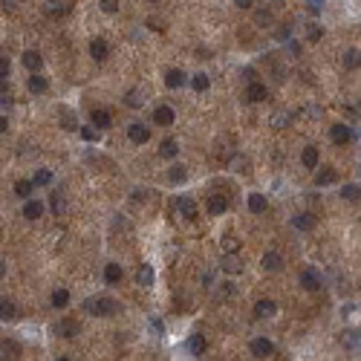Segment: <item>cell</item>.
Wrapping results in <instances>:
<instances>
[{
  "mask_svg": "<svg viewBox=\"0 0 361 361\" xmlns=\"http://www.w3.org/2000/svg\"><path fill=\"white\" fill-rule=\"evenodd\" d=\"M280 266H283V257H280L278 252H266V255H263V269H266V272H278Z\"/></svg>",
  "mask_w": 361,
  "mask_h": 361,
  "instance_id": "cell-15",
  "label": "cell"
},
{
  "mask_svg": "<svg viewBox=\"0 0 361 361\" xmlns=\"http://www.w3.org/2000/svg\"><path fill=\"white\" fill-rule=\"evenodd\" d=\"M81 139H87V142H95V139H98V133H95V128H81Z\"/></svg>",
  "mask_w": 361,
  "mask_h": 361,
  "instance_id": "cell-46",
  "label": "cell"
},
{
  "mask_svg": "<svg viewBox=\"0 0 361 361\" xmlns=\"http://www.w3.org/2000/svg\"><path fill=\"white\" fill-rule=\"evenodd\" d=\"M90 118H93V125L98 130H107L110 125H113V116H110L107 110H93V116H90Z\"/></svg>",
  "mask_w": 361,
  "mask_h": 361,
  "instance_id": "cell-14",
  "label": "cell"
},
{
  "mask_svg": "<svg viewBox=\"0 0 361 361\" xmlns=\"http://www.w3.org/2000/svg\"><path fill=\"white\" fill-rule=\"evenodd\" d=\"M153 125H159V128H168V125H174V110L168 104L156 107V113H153Z\"/></svg>",
  "mask_w": 361,
  "mask_h": 361,
  "instance_id": "cell-6",
  "label": "cell"
},
{
  "mask_svg": "<svg viewBox=\"0 0 361 361\" xmlns=\"http://www.w3.org/2000/svg\"><path fill=\"white\" fill-rule=\"evenodd\" d=\"M341 197L349 199V202H355L358 199V185H344V191H341Z\"/></svg>",
  "mask_w": 361,
  "mask_h": 361,
  "instance_id": "cell-40",
  "label": "cell"
},
{
  "mask_svg": "<svg viewBox=\"0 0 361 361\" xmlns=\"http://www.w3.org/2000/svg\"><path fill=\"white\" fill-rule=\"evenodd\" d=\"M222 249H225V255H228V252H237V249H240V240H237V237H231V234H228V237H225V240H222Z\"/></svg>",
  "mask_w": 361,
  "mask_h": 361,
  "instance_id": "cell-42",
  "label": "cell"
},
{
  "mask_svg": "<svg viewBox=\"0 0 361 361\" xmlns=\"http://www.w3.org/2000/svg\"><path fill=\"white\" fill-rule=\"evenodd\" d=\"M67 303H70V292L67 289H55L52 292V306H55V309H64Z\"/></svg>",
  "mask_w": 361,
  "mask_h": 361,
  "instance_id": "cell-26",
  "label": "cell"
},
{
  "mask_svg": "<svg viewBox=\"0 0 361 361\" xmlns=\"http://www.w3.org/2000/svg\"><path fill=\"white\" fill-rule=\"evenodd\" d=\"M249 349H252V355H257V358H266V355L275 352V347H272V341H269V338H255Z\"/></svg>",
  "mask_w": 361,
  "mask_h": 361,
  "instance_id": "cell-5",
  "label": "cell"
},
{
  "mask_svg": "<svg viewBox=\"0 0 361 361\" xmlns=\"http://www.w3.org/2000/svg\"><path fill=\"white\" fill-rule=\"evenodd\" d=\"M49 182H52V174H49V171H38L35 174V179H32V185H49Z\"/></svg>",
  "mask_w": 361,
  "mask_h": 361,
  "instance_id": "cell-39",
  "label": "cell"
},
{
  "mask_svg": "<svg viewBox=\"0 0 361 361\" xmlns=\"http://www.w3.org/2000/svg\"><path fill=\"white\" fill-rule=\"evenodd\" d=\"M249 211H252V214H263V211H266V197H263V194H252V197H249Z\"/></svg>",
  "mask_w": 361,
  "mask_h": 361,
  "instance_id": "cell-22",
  "label": "cell"
},
{
  "mask_svg": "<svg viewBox=\"0 0 361 361\" xmlns=\"http://www.w3.org/2000/svg\"><path fill=\"white\" fill-rule=\"evenodd\" d=\"M153 3H159V0H153Z\"/></svg>",
  "mask_w": 361,
  "mask_h": 361,
  "instance_id": "cell-53",
  "label": "cell"
},
{
  "mask_svg": "<svg viewBox=\"0 0 361 361\" xmlns=\"http://www.w3.org/2000/svg\"><path fill=\"white\" fill-rule=\"evenodd\" d=\"M55 329H61L67 338H75V335H78V324H75V321H61Z\"/></svg>",
  "mask_w": 361,
  "mask_h": 361,
  "instance_id": "cell-34",
  "label": "cell"
},
{
  "mask_svg": "<svg viewBox=\"0 0 361 361\" xmlns=\"http://www.w3.org/2000/svg\"><path fill=\"white\" fill-rule=\"evenodd\" d=\"M6 128H9V122H6V118L0 116V133H3V130H6Z\"/></svg>",
  "mask_w": 361,
  "mask_h": 361,
  "instance_id": "cell-51",
  "label": "cell"
},
{
  "mask_svg": "<svg viewBox=\"0 0 361 361\" xmlns=\"http://www.w3.org/2000/svg\"><path fill=\"white\" fill-rule=\"evenodd\" d=\"M292 225H295L298 231H309L315 225V220H312V214H295V217H292Z\"/></svg>",
  "mask_w": 361,
  "mask_h": 361,
  "instance_id": "cell-16",
  "label": "cell"
},
{
  "mask_svg": "<svg viewBox=\"0 0 361 361\" xmlns=\"http://www.w3.org/2000/svg\"><path fill=\"white\" fill-rule=\"evenodd\" d=\"M309 6H312V12H321V9H324V0H309Z\"/></svg>",
  "mask_w": 361,
  "mask_h": 361,
  "instance_id": "cell-49",
  "label": "cell"
},
{
  "mask_svg": "<svg viewBox=\"0 0 361 361\" xmlns=\"http://www.w3.org/2000/svg\"><path fill=\"white\" fill-rule=\"evenodd\" d=\"M352 130L347 128V125H332V130H329V139L335 142V145H347V142H352Z\"/></svg>",
  "mask_w": 361,
  "mask_h": 361,
  "instance_id": "cell-4",
  "label": "cell"
},
{
  "mask_svg": "<svg viewBox=\"0 0 361 361\" xmlns=\"http://www.w3.org/2000/svg\"><path fill=\"white\" fill-rule=\"evenodd\" d=\"M128 136H130V142H133V145H145V142L151 139V130L145 128L142 122H133V125L128 128Z\"/></svg>",
  "mask_w": 361,
  "mask_h": 361,
  "instance_id": "cell-2",
  "label": "cell"
},
{
  "mask_svg": "<svg viewBox=\"0 0 361 361\" xmlns=\"http://www.w3.org/2000/svg\"><path fill=\"white\" fill-rule=\"evenodd\" d=\"M52 208L58 211V214H64V197L61 194H52Z\"/></svg>",
  "mask_w": 361,
  "mask_h": 361,
  "instance_id": "cell-48",
  "label": "cell"
},
{
  "mask_svg": "<svg viewBox=\"0 0 361 361\" xmlns=\"http://www.w3.org/2000/svg\"><path fill=\"white\" fill-rule=\"evenodd\" d=\"M125 101H128V107L136 110V107H142L148 101V90H145V87H136V90H130V93L125 95Z\"/></svg>",
  "mask_w": 361,
  "mask_h": 361,
  "instance_id": "cell-8",
  "label": "cell"
},
{
  "mask_svg": "<svg viewBox=\"0 0 361 361\" xmlns=\"http://www.w3.org/2000/svg\"><path fill=\"white\" fill-rule=\"evenodd\" d=\"M165 84H168L171 90L182 87V84H185V72H182V70H168V75H165Z\"/></svg>",
  "mask_w": 361,
  "mask_h": 361,
  "instance_id": "cell-17",
  "label": "cell"
},
{
  "mask_svg": "<svg viewBox=\"0 0 361 361\" xmlns=\"http://www.w3.org/2000/svg\"><path fill=\"white\" fill-rule=\"evenodd\" d=\"M0 318H3V321H15V318H18V306H15V301L0 298Z\"/></svg>",
  "mask_w": 361,
  "mask_h": 361,
  "instance_id": "cell-11",
  "label": "cell"
},
{
  "mask_svg": "<svg viewBox=\"0 0 361 361\" xmlns=\"http://www.w3.org/2000/svg\"><path fill=\"white\" fill-rule=\"evenodd\" d=\"M136 283H139V286H151V283H153V269L151 266H142L139 272H136Z\"/></svg>",
  "mask_w": 361,
  "mask_h": 361,
  "instance_id": "cell-28",
  "label": "cell"
},
{
  "mask_svg": "<svg viewBox=\"0 0 361 361\" xmlns=\"http://www.w3.org/2000/svg\"><path fill=\"white\" fill-rule=\"evenodd\" d=\"M358 64H361V52L358 49H347L344 52V67L347 70H358Z\"/></svg>",
  "mask_w": 361,
  "mask_h": 361,
  "instance_id": "cell-25",
  "label": "cell"
},
{
  "mask_svg": "<svg viewBox=\"0 0 361 361\" xmlns=\"http://www.w3.org/2000/svg\"><path fill=\"white\" fill-rule=\"evenodd\" d=\"M292 122V113H283V110H280V113H275V116H272V125H275V128H286V125H289Z\"/></svg>",
  "mask_w": 361,
  "mask_h": 361,
  "instance_id": "cell-37",
  "label": "cell"
},
{
  "mask_svg": "<svg viewBox=\"0 0 361 361\" xmlns=\"http://www.w3.org/2000/svg\"><path fill=\"white\" fill-rule=\"evenodd\" d=\"M32 179H18V182H15V194H18V197H24V199H29L32 197Z\"/></svg>",
  "mask_w": 361,
  "mask_h": 361,
  "instance_id": "cell-24",
  "label": "cell"
},
{
  "mask_svg": "<svg viewBox=\"0 0 361 361\" xmlns=\"http://www.w3.org/2000/svg\"><path fill=\"white\" fill-rule=\"evenodd\" d=\"M44 12H47V15H64L67 9H64V3H61V0H47V3H44Z\"/></svg>",
  "mask_w": 361,
  "mask_h": 361,
  "instance_id": "cell-35",
  "label": "cell"
},
{
  "mask_svg": "<svg viewBox=\"0 0 361 361\" xmlns=\"http://www.w3.org/2000/svg\"><path fill=\"white\" fill-rule=\"evenodd\" d=\"M335 179H338V174H335V171H332V168H324L321 174L315 176V185H321V188H324V185H332Z\"/></svg>",
  "mask_w": 361,
  "mask_h": 361,
  "instance_id": "cell-23",
  "label": "cell"
},
{
  "mask_svg": "<svg viewBox=\"0 0 361 361\" xmlns=\"http://www.w3.org/2000/svg\"><path fill=\"white\" fill-rule=\"evenodd\" d=\"M168 179H171V182H176V185H179V182H185V168H182V165H176V168H171V174H168Z\"/></svg>",
  "mask_w": 361,
  "mask_h": 361,
  "instance_id": "cell-38",
  "label": "cell"
},
{
  "mask_svg": "<svg viewBox=\"0 0 361 361\" xmlns=\"http://www.w3.org/2000/svg\"><path fill=\"white\" fill-rule=\"evenodd\" d=\"M191 84H194V90H197V93H205L211 81H208V75H205V72H197V75L191 78Z\"/></svg>",
  "mask_w": 361,
  "mask_h": 361,
  "instance_id": "cell-31",
  "label": "cell"
},
{
  "mask_svg": "<svg viewBox=\"0 0 361 361\" xmlns=\"http://www.w3.org/2000/svg\"><path fill=\"white\" fill-rule=\"evenodd\" d=\"M15 352H18L15 344H0V358H15Z\"/></svg>",
  "mask_w": 361,
  "mask_h": 361,
  "instance_id": "cell-43",
  "label": "cell"
},
{
  "mask_svg": "<svg viewBox=\"0 0 361 361\" xmlns=\"http://www.w3.org/2000/svg\"><path fill=\"white\" fill-rule=\"evenodd\" d=\"M41 214H44V205H41L38 199H29V202L24 205V217H29V220H38Z\"/></svg>",
  "mask_w": 361,
  "mask_h": 361,
  "instance_id": "cell-20",
  "label": "cell"
},
{
  "mask_svg": "<svg viewBox=\"0 0 361 361\" xmlns=\"http://www.w3.org/2000/svg\"><path fill=\"white\" fill-rule=\"evenodd\" d=\"M3 275H6V266H3V263H0V280H3Z\"/></svg>",
  "mask_w": 361,
  "mask_h": 361,
  "instance_id": "cell-52",
  "label": "cell"
},
{
  "mask_svg": "<svg viewBox=\"0 0 361 361\" xmlns=\"http://www.w3.org/2000/svg\"><path fill=\"white\" fill-rule=\"evenodd\" d=\"M9 70H12L9 58H3V55H0V78H6V75H9Z\"/></svg>",
  "mask_w": 361,
  "mask_h": 361,
  "instance_id": "cell-47",
  "label": "cell"
},
{
  "mask_svg": "<svg viewBox=\"0 0 361 361\" xmlns=\"http://www.w3.org/2000/svg\"><path fill=\"white\" fill-rule=\"evenodd\" d=\"M90 55H93L95 61H104L107 55H110V47H107V44L101 41V38H95L93 44H90Z\"/></svg>",
  "mask_w": 361,
  "mask_h": 361,
  "instance_id": "cell-13",
  "label": "cell"
},
{
  "mask_svg": "<svg viewBox=\"0 0 361 361\" xmlns=\"http://www.w3.org/2000/svg\"><path fill=\"white\" fill-rule=\"evenodd\" d=\"M321 35H324V29H321L318 24H312L309 29H306V38H309V41H321Z\"/></svg>",
  "mask_w": 361,
  "mask_h": 361,
  "instance_id": "cell-44",
  "label": "cell"
},
{
  "mask_svg": "<svg viewBox=\"0 0 361 361\" xmlns=\"http://www.w3.org/2000/svg\"><path fill=\"white\" fill-rule=\"evenodd\" d=\"M98 6H101V12H107V15L118 12V0H98Z\"/></svg>",
  "mask_w": 361,
  "mask_h": 361,
  "instance_id": "cell-41",
  "label": "cell"
},
{
  "mask_svg": "<svg viewBox=\"0 0 361 361\" xmlns=\"http://www.w3.org/2000/svg\"><path fill=\"white\" fill-rule=\"evenodd\" d=\"M301 162L312 171L315 165H318V148L315 145H309V148H303V153H301Z\"/></svg>",
  "mask_w": 361,
  "mask_h": 361,
  "instance_id": "cell-18",
  "label": "cell"
},
{
  "mask_svg": "<svg viewBox=\"0 0 361 361\" xmlns=\"http://www.w3.org/2000/svg\"><path fill=\"white\" fill-rule=\"evenodd\" d=\"M87 309L93 315H113L118 309V303L113 298H93V301H87Z\"/></svg>",
  "mask_w": 361,
  "mask_h": 361,
  "instance_id": "cell-1",
  "label": "cell"
},
{
  "mask_svg": "<svg viewBox=\"0 0 361 361\" xmlns=\"http://www.w3.org/2000/svg\"><path fill=\"white\" fill-rule=\"evenodd\" d=\"M275 312H278V303H275V301H269V298H266V301H257V306H255L257 318H272Z\"/></svg>",
  "mask_w": 361,
  "mask_h": 361,
  "instance_id": "cell-10",
  "label": "cell"
},
{
  "mask_svg": "<svg viewBox=\"0 0 361 361\" xmlns=\"http://www.w3.org/2000/svg\"><path fill=\"white\" fill-rule=\"evenodd\" d=\"M220 269L225 272V275H240V272H243V260H240L237 255H234V252H228V255L222 257Z\"/></svg>",
  "mask_w": 361,
  "mask_h": 361,
  "instance_id": "cell-3",
  "label": "cell"
},
{
  "mask_svg": "<svg viewBox=\"0 0 361 361\" xmlns=\"http://www.w3.org/2000/svg\"><path fill=\"white\" fill-rule=\"evenodd\" d=\"M266 95H269V90L263 87V84H249V90H246V98L252 101V104H260V101H266Z\"/></svg>",
  "mask_w": 361,
  "mask_h": 361,
  "instance_id": "cell-7",
  "label": "cell"
},
{
  "mask_svg": "<svg viewBox=\"0 0 361 361\" xmlns=\"http://www.w3.org/2000/svg\"><path fill=\"white\" fill-rule=\"evenodd\" d=\"M21 3H24V0H21Z\"/></svg>",
  "mask_w": 361,
  "mask_h": 361,
  "instance_id": "cell-54",
  "label": "cell"
},
{
  "mask_svg": "<svg viewBox=\"0 0 361 361\" xmlns=\"http://www.w3.org/2000/svg\"><path fill=\"white\" fill-rule=\"evenodd\" d=\"M122 278H125L122 266H118V263H107V269H104V280L107 283H118Z\"/></svg>",
  "mask_w": 361,
  "mask_h": 361,
  "instance_id": "cell-19",
  "label": "cell"
},
{
  "mask_svg": "<svg viewBox=\"0 0 361 361\" xmlns=\"http://www.w3.org/2000/svg\"><path fill=\"white\" fill-rule=\"evenodd\" d=\"M24 64H26V70L38 72L41 67H44V58H41V52H35V49H29V52H24Z\"/></svg>",
  "mask_w": 361,
  "mask_h": 361,
  "instance_id": "cell-12",
  "label": "cell"
},
{
  "mask_svg": "<svg viewBox=\"0 0 361 361\" xmlns=\"http://www.w3.org/2000/svg\"><path fill=\"white\" fill-rule=\"evenodd\" d=\"M188 349H191L194 355H202V352H205V338H202V335H194L191 341H188Z\"/></svg>",
  "mask_w": 361,
  "mask_h": 361,
  "instance_id": "cell-33",
  "label": "cell"
},
{
  "mask_svg": "<svg viewBox=\"0 0 361 361\" xmlns=\"http://www.w3.org/2000/svg\"><path fill=\"white\" fill-rule=\"evenodd\" d=\"M61 118H64V128H67V130H78V118H75V113H72V110H67V107H64V110H61Z\"/></svg>",
  "mask_w": 361,
  "mask_h": 361,
  "instance_id": "cell-32",
  "label": "cell"
},
{
  "mask_svg": "<svg viewBox=\"0 0 361 361\" xmlns=\"http://www.w3.org/2000/svg\"><path fill=\"white\" fill-rule=\"evenodd\" d=\"M301 283H303V289H309V292H318V289H321V280H318V275H315V272H303V275H301Z\"/></svg>",
  "mask_w": 361,
  "mask_h": 361,
  "instance_id": "cell-21",
  "label": "cell"
},
{
  "mask_svg": "<svg viewBox=\"0 0 361 361\" xmlns=\"http://www.w3.org/2000/svg\"><path fill=\"white\" fill-rule=\"evenodd\" d=\"M176 208L182 211V217H188V220H194V217H197V202H194L191 197H179V199H176Z\"/></svg>",
  "mask_w": 361,
  "mask_h": 361,
  "instance_id": "cell-9",
  "label": "cell"
},
{
  "mask_svg": "<svg viewBox=\"0 0 361 361\" xmlns=\"http://www.w3.org/2000/svg\"><path fill=\"white\" fill-rule=\"evenodd\" d=\"M344 347L358 349V332H355V329H347V332H344Z\"/></svg>",
  "mask_w": 361,
  "mask_h": 361,
  "instance_id": "cell-36",
  "label": "cell"
},
{
  "mask_svg": "<svg viewBox=\"0 0 361 361\" xmlns=\"http://www.w3.org/2000/svg\"><path fill=\"white\" fill-rule=\"evenodd\" d=\"M234 3H237L240 9H252V3H255V0H234Z\"/></svg>",
  "mask_w": 361,
  "mask_h": 361,
  "instance_id": "cell-50",
  "label": "cell"
},
{
  "mask_svg": "<svg viewBox=\"0 0 361 361\" xmlns=\"http://www.w3.org/2000/svg\"><path fill=\"white\" fill-rule=\"evenodd\" d=\"M159 153H162L165 159H174L176 153H179V145H176L174 139H165V142H162V148H159Z\"/></svg>",
  "mask_w": 361,
  "mask_h": 361,
  "instance_id": "cell-27",
  "label": "cell"
},
{
  "mask_svg": "<svg viewBox=\"0 0 361 361\" xmlns=\"http://www.w3.org/2000/svg\"><path fill=\"white\" fill-rule=\"evenodd\" d=\"M29 90H32V93H47L49 81L47 78H41V75H32V78H29Z\"/></svg>",
  "mask_w": 361,
  "mask_h": 361,
  "instance_id": "cell-30",
  "label": "cell"
},
{
  "mask_svg": "<svg viewBox=\"0 0 361 361\" xmlns=\"http://www.w3.org/2000/svg\"><path fill=\"white\" fill-rule=\"evenodd\" d=\"M225 208H228V199L225 197H211L208 199V211L211 214H222Z\"/></svg>",
  "mask_w": 361,
  "mask_h": 361,
  "instance_id": "cell-29",
  "label": "cell"
},
{
  "mask_svg": "<svg viewBox=\"0 0 361 361\" xmlns=\"http://www.w3.org/2000/svg\"><path fill=\"white\" fill-rule=\"evenodd\" d=\"M255 24L257 26H269V24H272V12H257L255 15Z\"/></svg>",
  "mask_w": 361,
  "mask_h": 361,
  "instance_id": "cell-45",
  "label": "cell"
}]
</instances>
